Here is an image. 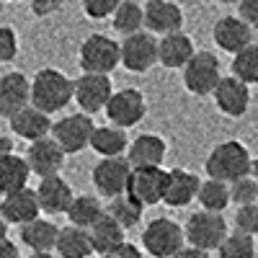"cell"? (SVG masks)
Wrapping results in <instances>:
<instances>
[{
    "mask_svg": "<svg viewBox=\"0 0 258 258\" xmlns=\"http://www.w3.org/2000/svg\"><path fill=\"white\" fill-rule=\"evenodd\" d=\"M250 160L253 158H250L248 147L243 142L227 140V142H220L209 153V158L204 163V170L214 181L232 183V181H238L243 176H250Z\"/></svg>",
    "mask_w": 258,
    "mask_h": 258,
    "instance_id": "7a4b0ae2",
    "label": "cell"
},
{
    "mask_svg": "<svg viewBox=\"0 0 258 258\" xmlns=\"http://www.w3.org/2000/svg\"><path fill=\"white\" fill-rule=\"evenodd\" d=\"M197 202L202 204V209L207 212H217L222 214L230 204V186L225 181H214V178H207L199 183V191H197Z\"/></svg>",
    "mask_w": 258,
    "mask_h": 258,
    "instance_id": "1f68e13d",
    "label": "cell"
},
{
    "mask_svg": "<svg viewBox=\"0 0 258 258\" xmlns=\"http://www.w3.org/2000/svg\"><path fill=\"white\" fill-rule=\"evenodd\" d=\"M34 191H36V199H39V209L44 214H64L68 207H70V202H73V197H75L70 183L62 176L41 178Z\"/></svg>",
    "mask_w": 258,
    "mask_h": 258,
    "instance_id": "ffe728a7",
    "label": "cell"
},
{
    "mask_svg": "<svg viewBox=\"0 0 258 258\" xmlns=\"http://www.w3.org/2000/svg\"><path fill=\"white\" fill-rule=\"evenodd\" d=\"M165 181H168V170L163 165H158V168H132L124 194L147 209V207L163 204Z\"/></svg>",
    "mask_w": 258,
    "mask_h": 258,
    "instance_id": "52a82bcc",
    "label": "cell"
},
{
    "mask_svg": "<svg viewBox=\"0 0 258 258\" xmlns=\"http://www.w3.org/2000/svg\"><path fill=\"white\" fill-rule=\"evenodd\" d=\"M129 173H132V165L124 155L119 158H101L91 173V181L96 186V191L106 199H114V197H121L126 191V181H129Z\"/></svg>",
    "mask_w": 258,
    "mask_h": 258,
    "instance_id": "7c38bea8",
    "label": "cell"
},
{
    "mask_svg": "<svg viewBox=\"0 0 258 258\" xmlns=\"http://www.w3.org/2000/svg\"><path fill=\"white\" fill-rule=\"evenodd\" d=\"M8 153H13V140L0 137V155H8Z\"/></svg>",
    "mask_w": 258,
    "mask_h": 258,
    "instance_id": "ee69618b",
    "label": "cell"
},
{
    "mask_svg": "<svg viewBox=\"0 0 258 258\" xmlns=\"http://www.w3.org/2000/svg\"><path fill=\"white\" fill-rule=\"evenodd\" d=\"M220 78V59L212 52H194V57L183 64V88L194 96H212Z\"/></svg>",
    "mask_w": 258,
    "mask_h": 258,
    "instance_id": "8992f818",
    "label": "cell"
},
{
    "mask_svg": "<svg viewBox=\"0 0 258 258\" xmlns=\"http://www.w3.org/2000/svg\"><path fill=\"white\" fill-rule=\"evenodd\" d=\"M114 93V85L109 75H91V73H83L78 80H73V101L80 106L83 114H98L106 109Z\"/></svg>",
    "mask_w": 258,
    "mask_h": 258,
    "instance_id": "9c48e42d",
    "label": "cell"
},
{
    "mask_svg": "<svg viewBox=\"0 0 258 258\" xmlns=\"http://www.w3.org/2000/svg\"><path fill=\"white\" fill-rule=\"evenodd\" d=\"M255 34H258V29H255Z\"/></svg>",
    "mask_w": 258,
    "mask_h": 258,
    "instance_id": "db71d44e",
    "label": "cell"
},
{
    "mask_svg": "<svg viewBox=\"0 0 258 258\" xmlns=\"http://www.w3.org/2000/svg\"><path fill=\"white\" fill-rule=\"evenodd\" d=\"M173 258H212L207 250H199V248H191V245H183Z\"/></svg>",
    "mask_w": 258,
    "mask_h": 258,
    "instance_id": "7bdbcfd3",
    "label": "cell"
},
{
    "mask_svg": "<svg viewBox=\"0 0 258 258\" xmlns=\"http://www.w3.org/2000/svg\"><path fill=\"white\" fill-rule=\"evenodd\" d=\"M80 3H83L85 16H91V18L101 21V18H106V16H111L121 0H80Z\"/></svg>",
    "mask_w": 258,
    "mask_h": 258,
    "instance_id": "74e56055",
    "label": "cell"
},
{
    "mask_svg": "<svg viewBox=\"0 0 258 258\" xmlns=\"http://www.w3.org/2000/svg\"><path fill=\"white\" fill-rule=\"evenodd\" d=\"M57 232L59 227L44 217H36L26 225H21L18 235H21V243H24L31 253H49L54 250V243H57Z\"/></svg>",
    "mask_w": 258,
    "mask_h": 258,
    "instance_id": "cb8c5ba5",
    "label": "cell"
},
{
    "mask_svg": "<svg viewBox=\"0 0 258 258\" xmlns=\"http://www.w3.org/2000/svg\"><path fill=\"white\" fill-rule=\"evenodd\" d=\"M29 6H31V13H34V16L44 18V16L57 13V11L64 6V0H29Z\"/></svg>",
    "mask_w": 258,
    "mask_h": 258,
    "instance_id": "ab89813d",
    "label": "cell"
},
{
    "mask_svg": "<svg viewBox=\"0 0 258 258\" xmlns=\"http://www.w3.org/2000/svg\"><path fill=\"white\" fill-rule=\"evenodd\" d=\"M111 24H114V31L129 36V34H137L145 29V13H142V6L135 3V0H121L116 6V11L111 13Z\"/></svg>",
    "mask_w": 258,
    "mask_h": 258,
    "instance_id": "4dcf8cb0",
    "label": "cell"
},
{
    "mask_svg": "<svg viewBox=\"0 0 258 258\" xmlns=\"http://www.w3.org/2000/svg\"><path fill=\"white\" fill-rule=\"evenodd\" d=\"M0 217H3L8 225H18V227L41 217L36 191L26 186V188H18L13 194H6L3 202H0Z\"/></svg>",
    "mask_w": 258,
    "mask_h": 258,
    "instance_id": "2e32d148",
    "label": "cell"
},
{
    "mask_svg": "<svg viewBox=\"0 0 258 258\" xmlns=\"http://www.w3.org/2000/svg\"><path fill=\"white\" fill-rule=\"evenodd\" d=\"M64 214H68L70 225L91 230L106 214V207L101 204L98 197H93V194H80V197H73V202H70V207H68Z\"/></svg>",
    "mask_w": 258,
    "mask_h": 258,
    "instance_id": "4316f807",
    "label": "cell"
},
{
    "mask_svg": "<svg viewBox=\"0 0 258 258\" xmlns=\"http://www.w3.org/2000/svg\"><path fill=\"white\" fill-rule=\"evenodd\" d=\"M230 186V202L238 204V207H245V204H258V183L250 178V176H243L238 181L227 183Z\"/></svg>",
    "mask_w": 258,
    "mask_h": 258,
    "instance_id": "e575fe53",
    "label": "cell"
},
{
    "mask_svg": "<svg viewBox=\"0 0 258 258\" xmlns=\"http://www.w3.org/2000/svg\"><path fill=\"white\" fill-rule=\"evenodd\" d=\"M0 258H21V250L16 243H11L8 238L0 240Z\"/></svg>",
    "mask_w": 258,
    "mask_h": 258,
    "instance_id": "b9f144b4",
    "label": "cell"
},
{
    "mask_svg": "<svg viewBox=\"0 0 258 258\" xmlns=\"http://www.w3.org/2000/svg\"><path fill=\"white\" fill-rule=\"evenodd\" d=\"M119 64V41L106 34H91L80 44V70L91 75H109Z\"/></svg>",
    "mask_w": 258,
    "mask_h": 258,
    "instance_id": "5b68a950",
    "label": "cell"
},
{
    "mask_svg": "<svg viewBox=\"0 0 258 258\" xmlns=\"http://www.w3.org/2000/svg\"><path fill=\"white\" fill-rule=\"evenodd\" d=\"M232 75L245 85H258V41L232 54Z\"/></svg>",
    "mask_w": 258,
    "mask_h": 258,
    "instance_id": "d6a6232c",
    "label": "cell"
},
{
    "mask_svg": "<svg viewBox=\"0 0 258 258\" xmlns=\"http://www.w3.org/2000/svg\"><path fill=\"white\" fill-rule=\"evenodd\" d=\"M98 258H116V255H111V253H109V255H98Z\"/></svg>",
    "mask_w": 258,
    "mask_h": 258,
    "instance_id": "681fc988",
    "label": "cell"
},
{
    "mask_svg": "<svg viewBox=\"0 0 258 258\" xmlns=\"http://www.w3.org/2000/svg\"><path fill=\"white\" fill-rule=\"evenodd\" d=\"M64 155L59 145L52 137H41L36 142L29 145V153H26V165L34 176L39 178H47V176H59V170L64 165Z\"/></svg>",
    "mask_w": 258,
    "mask_h": 258,
    "instance_id": "9a60e30c",
    "label": "cell"
},
{
    "mask_svg": "<svg viewBox=\"0 0 258 258\" xmlns=\"http://www.w3.org/2000/svg\"><path fill=\"white\" fill-rule=\"evenodd\" d=\"M106 116L109 121L119 129H129L145 119L147 114V103H145V96L142 91L137 88H121V91H114L109 103H106Z\"/></svg>",
    "mask_w": 258,
    "mask_h": 258,
    "instance_id": "8fae6325",
    "label": "cell"
},
{
    "mask_svg": "<svg viewBox=\"0 0 258 258\" xmlns=\"http://www.w3.org/2000/svg\"><path fill=\"white\" fill-rule=\"evenodd\" d=\"M29 258H57V253H52V250L49 253H31Z\"/></svg>",
    "mask_w": 258,
    "mask_h": 258,
    "instance_id": "7dc6e473",
    "label": "cell"
},
{
    "mask_svg": "<svg viewBox=\"0 0 258 258\" xmlns=\"http://www.w3.org/2000/svg\"><path fill=\"white\" fill-rule=\"evenodd\" d=\"M183 245H186L183 227L176 220L155 217L142 230V248L153 258H173Z\"/></svg>",
    "mask_w": 258,
    "mask_h": 258,
    "instance_id": "277c9868",
    "label": "cell"
},
{
    "mask_svg": "<svg viewBox=\"0 0 258 258\" xmlns=\"http://www.w3.org/2000/svg\"><path fill=\"white\" fill-rule=\"evenodd\" d=\"M88 147L93 153H98L101 158H119L126 153L129 140H126V129H119L114 124H106V126H96Z\"/></svg>",
    "mask_w": 258,
    "mask_h": 258,
    "instance_id": "484cf974",
    "label": "cell"
},
{
    "mask_svg": "<svg viewBox=\"0 0 258 258\" xmlns=\"http://www.w3.org/2000/svg\"><path fill=\"white\" fill-rule=\"evenodd\" d=\"M54 253H57V258H88L93 253L88 230L75 227V225L59 227L57 243H54Z\"/></svg>",
    "mask_w": 258,
    "mask_h": 258,
    "instance_id": "d4e9b609",
    "label": "cell"
},
{
    "mask_svg": "<svg viewBox=\"0 0 258 258\" xmlns=\"http://www.w3.org/2000/svg\"><path fill=\"white\" fill-rule=\"evenodd\" d=\"M31 103V80L24 73H8L0 78V116L11 119Z\"/></svg>",
    "mask_w": 258,
    "mask_h": 258,
    "instance_id": "e0dca14e",
    "label": "cell"
},
{
    "mask_svg": "<svg viewBox=\"0 0 258 258\" xmlns=\"http://www.w3.org/2000/svg\"><path fill=\"white\" fill-rule=\"evenodd\" d=\"M214 3H222V6H232V3H238V0H214Z\"/></svg>",
    "mask_w": 258,
    "mask_h": 258,
    "instance_id": "c3c4849f",
    "label": "cell"
},
{
    "mask_svg": "<svg viewBox=\"0 0 258 258\" xmlns=\"http://www.w3.org/2000/svg\"><path fill=\"white\" fill-rule=\"evenodd\" d=\"M126 230H121L109 214H103V217L88 230V235H91V245H93V253H98V255H109V253H114L124 240H126V235H124Z\"/></svg>",
    "mask_w": 258,
    "mask_h": 258,
    "instance_id": "83f0119b",
    "label": "cell"
},
{
    "mask_svg": "<svg viewBox=\"0 0 258 258\" xmlns=\"http://www.w3.org/2000/svg\"><path fill=\"white\" fill-rule=\"evenodd\" d=\"M111 255H116V258H145V255H142V248H137L135 243H126V240H124Z\"/></svg>",
    "mask_w": 258,
    "mask_h": 258,
    "instance_id": "60d3db41",
    "label": "cell"
},
{
    "mask_svg": "<svg viewBox=\"0 0 258 258\" xmlns=\"http://www.w3.org/2000/svg\"><path fill=\"white\" fill-rule=\"evenodd\" d=\"M212 98L217 103V109L225 116L238 119L250 109V85H245L243 80H238L235 75L230 78H220L217 88L212 91Z\"/></svg>",
    "mask_w": 258,
    "mask_h": 258,
    "instance_id": "4fadbf2b",
    "label": "cell"
},
{
    "mask_svg": "<svg viewBox=\"0 0 258 258\" xmlns=\"http://www.w3.org/2000/svg\"><path fill=\"white\" fill-rule=\"evenodd\" d=\"M145 13V29L150 34H176L183 26V11L173 0H147L142 6Z\"/></svg>",
    "mask_w": 258,
    "mask_h": 258,
    "instance_id": "5bb4252c",
    "label": "cell"
},
{
    "mask_svg": "<svg viewBox=\"0 0 258 258\" xmlns=\"http://www.w3.org/2000/svg\"><path fill=\"white\" fill-rule=\"evenodd\" d=\"M158 62V39L150 31H137L124 36L119 44V64L129 73H147Z\"/></svg>",
    "mask_w": 258,
    "mask_h": 258,
    "instance_id": "30bf717a",
    "label": "cell"
},
{
    "mask_svg": "<svg viewBox=\"0 0 258 258\" xmlns=\"http://www.w3.org/2000/svg\"><path fill=\"white\" fill-rule=\"evenodd\" d=\"M3 3H6V0H3ZM11 3H16V0H11Z\"/></svg>",
    "mask_w": 258,
    "mask_h": 258,
    "instance_id": "f5cc1de1",
    "label": "cell"
},
{
    "mask_svg": "<svg viewBox=\"0 0 258 258\" xmlns=\"http://www.w3.org/2000/svg\"><path fill=\"white\" fill-rule=\"evenodd\" d=\"M238 18L255 31L258 29V0H238Z\"/></svg>",
    "mask_w": 258,
    "mask_h": 258,
    "instance_id": "f35d334b",
    "label": "cell"
},
{
    "mask_svg": "<svg viewBox=\"0 0 258 258\" xmlns=\"http://www.w3.org/2000/svg\"><path fill=\"white\" fill-rule=\"evenodd\" d=\"M6 238H8V222L0 217V240H6Z\"/></svg>",
    "mask_w": 258,
    "mask_h": 258,
    "instance_id": "bcb514c9",
    "label": "cell"
},
{
    "mask_svg": "<svg viewBox=\"0 0 258 258\" xmlns=\"http://www.w3.org/2000/svg\"><path fill=\"white\" fill-rule=\"evenodd\" d=\"M212 39L222 52L238 54L240 49L253 44V29L245 24V21H240L238 16H222L212 29Z\"/></svg>",
    "mask_w": 258,
    "mask_h": 258,
    "instance_id": "ac0fdd59",
    "label": "cell"
},
{
    "mask_svg": "<svg viewBox=\"0 0 258 258\" xmlns=\"http://www.w3.org/2000/svg\"><path fill=\"white\" fill-rule=\"evenodd\" d=\"M168 153V145L160 135H140L129 142L126 160L132 168H158L163 165Z\"/></svg>",
    "mask_w": 258,
    "mask_h": 258,
    "instance_id": "44dd1931",
    "label": "cell"
},
{
    "mask_svg": "<svg viewBox=\"0 0 258 258\" xmlns=\"http://www.w3.org/2000/svg\"><path fill=\"white\" fill-rule=\"evenodd\" d=\"M227 220L217 212H207L199 209L194 212L191 217L183 225V238L191 248H199V250H217L220 243L227 238Z\"/></svg>",
    "mask_w": 258,
    "mask_h": 258,
    "instance_id": "3957f363",
    "label": "cell"
},
{
    "mask_svg": "<svg viewBox=\"0 0 258 258\" xmlns=\"http://www.w3.org/2000/svg\"><path fill=\"white\" fill-rule=\"evenodd\" d=\"M8 121H11V132L16 137H21V140H29V142H36L41 137H49V132H52L49 114L34 109L31 103L26 106V109H21L18 114H13Z\"/></svg>",
    "mask_w": 258,
    "mask_h": 258,
    "instance_id": "7402d4cb",
    "label": "cell"
},
{
    "mask_svg": "<svg viewBox=\"0 0 258 258\" xmlns=\"http://www.w3.org/2000/svg\"><path fill=\"white\" fill-rule=\"evenodd\" d=\"M135 3H140V6H142V3H147V0H135Z\"/></svg>",
    "mask_w": 258,
    "mask_h": 258,
    "instance_id": "f907efd6",
    "label": "cell"
},
{
    "mask_svg": "<svg viewBox=\"0 0 258 258\" xmlns=\"http://www.w3.org/2000/svg\"><path fill=\"white\" fill-rule=\"evenodd\" d=\"M106 214L121 227V230H132L142 222V214H145V207L137 204L135 199H129L126 194L121 197H114L109 199V207H106Z\"/></svg>",
    "mask_w": 258,
    "mask_h": 258,
    "instance_id": "f546056e",
    "label": "cell"
},
{
    "mask_svg": "<svg viewBox=\"0 0 258 258\" xmlns=\"http://www.w3.org/2000/svg\"><path fill=\"white\" fill-rule=\"evenodd\" d=\"M18 54V34L11 26H0V62H13Z\"/></svg>",
    "mask_w": 258,
    "mask_h": 258,
    "instance_id": "8d00e7d4",
    "label": "cell"
},
{
    "mask_svg": "<svg viewBox=\"0 0 258 258\" xmlns=\"http://www.w3.org/2000/svg\"><path fill=\"white\" fill-rule=\"evenodd\" d=\"M202 178L197 173H191L186 168H170L168 170V181H165V194H163V204L168 207H188L197 199Z\"/></svg>",
    "mask_w": 258,
    "mask_h": 258,
    "instance_id": "d6986e66",
    "label": "cell"
},
{
    "mask_svg": "<svg viewBox=\"0 0 258 258\" xmlns=\"http://www.w3.org/2000/svg\"><path fill=\"white\" fill-rule=\"evenodd\" d=\"M250 178L258 183V158H253V160H250Z\"/></svg>",
    "mask_w": 258,
    "mask_h": 258,
    "instance_id": "f6af8a7d",
    "label": "cell"
},
{
    "mask_svg": "<svg viewBox=\"0 0 258 258\" xmlns=\"http://www.w3.org/2000/svg\"><path fill=\"white\" fill-rule=\"evenodd\" d=\"M0 13H3V0H0Z\"/></svg>",
    "mask_w": 258,
    "mask_h": 258,
    "instance_id": "816d5d0a",
    "label": "cell"
},
{
    "mask_svg": "<svg viewBox=\"0 0 258 258\" xmlns=\"http://www.w3.org/2000/svg\"><path fill=\"white\" fill-rule=\"evenodd\" d=\"M194 41L188 34L176 31V34H165L158 41V62L168 70H183V64L194 57Z\"/></svg>",
    "mask_w": 258,
    "mask_h": 258,
    "instance_id": "603a6c76",
    "label": "cell"
},
{
    "mask_svg": "<svg viewBox=\"0 0 258 258\" xmlns=\"http://www.w3.org/2000/svg\"><path fill=\"white\" fill-rule=\"evenodd\" d=\"M220 258H255V243L250 235L243 232H227V238L220 243L217 248Z\"/></svg>",
    "mask_w": 258,
    "mask_h": 258,
    "instance_id": "836d02e7",
    "label": "cell"
},
{
    "mask_svg": "<svg viewBox=\"0 0 258 258\" xmlns=\"http://www.w3.org/2000/svg\"><path fill=\"white\" fill-rule=\"evenodd\" d=\"M29 176H31V170L24 158H18L16 153L0 155V197L13 194L18 188H26Z\"/></svg>",
    "mask_w": 258,
    "mask_h": 258,
    "instance_id": "f1b7e54d",
    "label": "cell"
},
{
    "mask_svg": "<svg viewBox=\"0 0 258 258\" xmlns=\"http://www.w3.org/2000/svg\"><path fill=\"white\" fill-rule=\"evenodd\" d=\"M93 129H96L93 119L88 114L80 111V114H70V116L54 121L49 137L59 145V150H62L64 155H78L80 150L88 147Z\"/></svg>",
    "mask_w": 258,
    "mask_h": 258,
    "instance_id": "ba28073f",
    "label": "cell"
},
{
    "mask_svg": "<svg viewBox=\"0 0 258 258\" xmlns=\"http://www.w3.org/2000/svg\"><path fill=\"white\" fill-rule=\"evenodd\" d=\"M73 101V80L57 68H44L31 78V106L44 114H57Z\"/></svg>",
    "mask_w": 258,
    "mask_h": 258,
    "instance_id": "6da1fadb",
    "label": "cell"
},
{
    "mask_svg": "<svg viewBox=\"0 0 258 258\" xmlns=\"http://www.w3.org/2000/svg\"><path fill=\"white\" fill-rule=\"evenodd\" d=\"M235 230L255 238L258 235V204H245L235 212Z\"/></svg>",
    "mask_w": 258,
    "mask_h": 258,
    "instance_id": "d590c367",
    "label": "cell"
}]
</instances>
